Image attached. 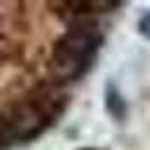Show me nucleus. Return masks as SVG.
<instances>
[{
    "label": "nucleus",
    "instance_id": "nucleus-1",
    "mask_svg": "<svg viewBox=\"0 0 150 150\" xmlns=\"http://www.w3.org/2000/svg\"><path fill=\"white\" fill-rule=\"evenodd\" d=\"M101 34L90 25H74L56 43L50 58V69L58 81H74L92 65L99 50Z\"/></svg>",
    "mask_w": 150,
    "mask_h": 150
}]
</instances>
